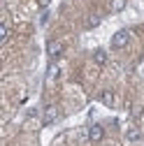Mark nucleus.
Returning a JSON list of instances; mask_svg holds the SVG:
<instances>
[{"label": "nucleus", "mask_w": 144, "mask_h": 146, "mask_svg": "<svg viewBox=\"0 0 144 146\" xmlns=\"http://www.w3.org/2000/svg\"><path fill=\"white\" fill-rule=\"evenodd\" d=\"M125 9V0H109V12L112 14H119Z\"/></svg>", "instance_id": "obj_9"}, {"label": "nucleus", "mask_w": 144, "mask_h": 146, "mask_svg": "<svg viewBox=\"0 0 144 146\" xmlns=\"http://www.w3.org/2000/svg\"><path fill=\"white\" fill-rule=\"evenodd\" d=\"M128 42H130V33L128 30H116L114 35H112V49H125V46H128Z\"/></svg>", "instance_id": "obj_1"}, {"label": "nucleus", "mask_w": 144, "mask_h": 146, "mask_svg": "<svg viewBox=\"0 0 144 146\" xmlns=\"http://www.w3.org/2000/svg\"><path fill=\"white\" fill-rule=\"evenodd\" d=\"M58 116H61L58 107H56V104H47V107H44V111H42V125H51V123H56Z\"/></svg>", "instance_id": "obj_2"}, {"label": "nucleus", "mask_w": 144, "mask_h": 146, "mask_svg": "<svg viewBox=\"0 0 144 146\" xmlns=\"http://www.w3.org/2000/svg\"><path fill=\"white\" fill-rule=\"evenodd\" d=\"M100 102L105 104V107H116V95H114V90H109V88H105L102 93H100Z\"/></svg>", "instance_id": "obj_5"}, {"label": "nucleus", "mask_w": 144, "mask_h": 146, "mask_svg": "<svg viewBox=\"0 0 144 146\" xmlns=\"http://www.w3.org/2000/svg\"><path fill=\"white\" fill-rule=\"evenodd\" d=\"M100 23H102V16H100V14H88V16H86V28H88V30L98 28Z\"/></svg>", "instance_id": "obj_8"}, {"label": "nucleus", "mask_w": 144, "mask_h": 146, "mask_svg": "<svg viewBox=\"0 0 144 146\" xmlns=\"http://www.w3.org/2000/svg\"><path fill=\"white\" fill-rule=\"evenodd\" d=\"M37 3H40V7H49V3H51V0H37Z\"/></svg>", "instance_id": "obj_12"}, {"label": "nucleus", "mask_w": 144, "mask_h": 146, "mask_svg": "<svg viewBox=\"0 0 144 146\" xmlns=\"http://www.w3.org/2000/svg\"><path fill=\"white\" fill-rule=\"evenodd\" d=\"M58 74H61V67H58L56 63H51V65H49V70H47V81L51 84V81H53V79H56Z\"/></svg>", "instance_id": "obj_10"}, {"label": "nucleus", "mask_w": 144, "mask_h": 146, "mask_svg": "<svg viewBox=\"0 0 144 146\" xmlns=\"http://www.w3.org/2000/svg\"><path fill=\"white\" fill-rule=\"evenodd\" d=\"M139 139H142V130H139L137 125H130L128 130H125V141L133 144V141H139Z\"/></svg>", "instance_id": "obj_6"}, {"label": "nucleus", "mask_w": 144, "mask_h": 146, "mask_svg": "<svg viewBox=\"0 0 144 146\" xmlns=\"http://www.w3.org/2000/svg\"><path fill=\"white\" fill-rule=\"evenodd\" d=\"M105 146H112V144H105Z\"/></svg>", "instance_id": "obj_13"}, {"label": "nucleus", "mask_w": 144, "mask_h": 146, "mask_svg": "<svg viewBox=\"0 0 144 146\" xmlns=\"http://www.w3.org/2000/svg\"><path fill=\"white\" fill-rule=\"evenodd\" d=\"M7 42H9V26L3 23L0 26V44H7Z\"/></svg>", "instance_id": "obj_11"}, {"label": "nucleus", "mask_w": 144, "mask_h": 146, "mask_svg": "<svg viewBox=\"0 0 144 146\" xmlns=\"http://www.w3.org/2000/svg\"><path fill=\"white\" fill-rule=\"evenodd\" d=\"M88 141H102L105 139V127L100 125V123H93L91 127H88V137H86Z\"/></svg>", "instance_id": "obj_4"}, {"label": "nucleus", "mask_w": 144, "mask_h": 146, "mask_svg": "<svg viewBox=\"0 0 144 146\" xmlns=\"http://www.w3.org/2000/svg\"><path fill=\"white\" fill-rule=\"evenodd\" d=\"M93 63H95L98 67L107 65V51H105V49H95V51H93Z\"/></svg>", "instance_id": "obj_7"}, {"label": "nucleus", "mask_w": 144, "mask_h": 146, "mask_svg": "<svg viewBox=\"0 0 144 146\" xmlns=\"http://www.w3.org/2000/svg\"><path fill=\"white\" fill-rule=\"evenodd\" d=\"M63 51H65V44H63V42H58V40H51V42L47 44V56H49L51 60L61 58V56H63Z\"/></svg>", "instance_id": "obj_3"}]
</instances>
